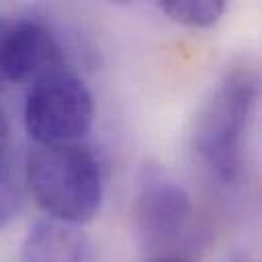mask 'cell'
Wrapping results in <instances>:
<instances>
[{"instance_id": "obj_1", "label": "cell", "mask_w": 262, "mask_h": 262, "mask_svg": "<svg viewBox=\"0 0 262 262\" xmlns=\"http://www.w3.org/2000/svg\"><path fill=\"white\" fill-rule=\"evenodd\" d=\"M258 100V78L248 68L227 72L194 117L192 149L203 168L223 186L239 180L244 137Z\"/></svg>"}, {"instance_id": "obj_2", "label": "cell", "mask_w": 262, "mask_h": 262, "mask_svg": "<svg viewBox=\"0 0 262 262\" xmlns=\"http://www.w3.org/2000/svg\"><path fill=\"white\" fill-rule=\"evenodd\" d=\"M27 182L51 219L72 225L94 219L104 196L102 166L82 143L41 145L29 158Z\"/></svg>"}, {"instance_id": "obj_3", "label": "cell", "mask_w": 262, "mask_h": 262, "mask_svg": "<svg viewBox=\"0 0 262 262\" xmlns=\"http://www.w3.org/2000/svg\"><path fill=\"white\" fill-rule=\"evenodd\" d=\"M23 119L41 145L78 143L92 127L94 98L80 76L59 68L29 86Z\"/></svg>"}, {"instance_id": "obj_4", "label": "cell", "mask_w": 262, "mask_h": 262, "mask_svg": "<svg viewBox=\"0 0 262 262\" xmlns=\"http://www.w3.org/2000/svg\"><path fill=\"white\" fill-rule=\"evenodd\" d=\"M133 227L149 256L194 252V205L188 190L162 168H143L133 201Z\"/></svg>"}, {"instance_id": "obj_5", "label": "cell", "mask_w": 262, "mask_h": 262, "mask_svg": "<svg viewBox=\"0 0 262 262\" xmlns=\"http://www.w3.org/2000/svg\"><path fill=\"white\" fill-rule=\"evenodd\" d=\"M63 68V53L55 35L37 20L10 23L2 45L4 82L33 84L41 76Z\"/></svg>"}, {"instance_id": "obj_6", "label": "cell", "mask_w": 262, "mask_h": 262, "mask_svg": "<svg viewBox=\"0 0 262 262\" xmlns=\"http://www.w3.org/2000/svg\"><path fill=\"white\" fill-rule=\"evenodd\" d=\"M23 262H96V250L80 225L45 217L29 227Z\"/></svg>"}, {"instance_id": "obj_7", "label": "cell", "mask_w": 262, "mask_h": 262, "mask_svg": "<svg viewBox=\"0 0 262 262\" xmlns=\"http://www.w3.org/2000/svg\"><path fill=\"white\" fill-rule=\"evenodd\" d=\"M158 6L170 20L196 29L213 27L227 8L223 0H164Z\"/></svg>"}, {"instance_id": "obj_8", "label": "cell", "mask_w": 262, "mask_h": 262, "mask_svg": "<svg viewBox=\"0 0 262 262\" xmlns=\"http://www.w3.org/2000/svg\"><path fill=\"white\" fill-rule=\"evenodd\" d=\"M23 207V184L16 172L14 154L0 156V229L8 227Z\"/></svg>"}, {"instance_id": "obj_9", "label": "cell", "mask_w": 262, "mask_h": 262, "mask_svg": "<svg viewBox=\"0 0 262 262\" xmlns=\"http://www.w3.org/2000/svg\"><path fill=\"white\" fill-rule=\"evenodd\" d=\"M147 262H196V256L194 252H164L149 256Z\"/></svg>"}, {"instance_id": "obj_10", "label": "cell", "mask_w": 262, "mask_h": 262, "mask_svg": "<svg viewBox=\"0 0 262 262\" xmlns=\"http://www.w3.org/2000/svg\"><path fill=\"white\" fill-rule=\"evenodd\" d=\"M12 151V135H10V123L6 113L0 108V156Z\"/></svg>"}, {"instance_id": "obj_11", "label": "cell", "mask_w": 262, "mask_h": 262, "mask_svg": "<svg viewBox=\"0 0 262 262\" xmlns=\"http://www.w3.org/2000/svg\"><path fill=\"white\" fill-rule=\"evenodd\" d=\"M8 20L0 18V84L4 82V76H2V45H4V37H6V31H8Z\"/></svg>"}, {"instance_id": "obj_12", "label": "cell", "mask_w": 262, "mask_h": 262, "mask_svg": "<svg viewBox=\"0 0 262 262\" xmlns=\"http://www.w3.org/2000/svg\"><path fill=\"white\" fill-rule=\"evenodd\" d=\"M229 262H254V260L248 258V256H244V254H237V256H233Z\"/></svg>"}]
</instances>
